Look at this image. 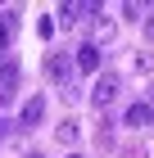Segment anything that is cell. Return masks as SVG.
Returning a JSON list of instances; mask_svg holds the SVG:
<instances>
[{"label":"cell","instance_id":"7c38bea8","mask_svg":"<svg viewBox=\"0 0 154 158\" xmlns=\"http://www.w3.org/2000/svg\"><path fill=\"white\" fill-rule=\"evenodd\" d=\"M122 14H127V18H136V23H141V14H145V9H141V5H136V0H127V5H122Z\"/></svg>","mask_w":154,"mask_h":158},{"label":"cell","instance_id":"9a60e30c","mask_svg":"<svg viewBox=\"0 0 154 158\" xmlns=\"http://www.w3.org/2000/svg\"><path fill=\"white\" fill-rule=\"evenodd\" d=\"M27 158H41V154H27Z\"/></svg>","mask_w":154,"mask_h":158},{"label":"cell","instance_id":"5bb4252c","mask_svg":"<svg viewBox=\"0 0 154 158\" xmlns=\"http://www.w3.org/2000/svg\"><path fill=\"white\" fill-rule=\"evenodd\" d=\"M0 135H5V122H0Z\"/></svg>","mask_w":154,"mask_h":158},{"label":"cell","instance_id":"30bf717a","mask_svg":"<svg viewBox=\"0 0 154 158\" xmlns=\"http://www.w3.org/2000/svg\"><path fill=\"white\" fill-rule=\"evenodd\" d=\"M113 32H118V23H113V18H95V41H91V45H100V41H109Z\"/></svg>","mask_w":154,"mask_h":158},{"label":"cell","instance_id":"8992f818","mask_svg":"<svg viewBox=\"0 0 154 158\" xmlns=\"http://www.w3.org/2000/svg\"><path fill=\"white\" fill-rule=\"evenodd\" d=\"M82 14H100V5H59V23L64 27H77Z\"/></svg>","mask_w":154,"mask_h":158},{"label":"cell","instance_id":"3957f363","mask_svg":"<svg viewBox=\"0 0 154 158\" xmlns=\"http://www.w3.org/2000/svg\"><path fill=\"white\" fill-rule=\"evenodd\" d=\"M14 90H18V59L5 54L0 59V99H14Z\"/></svg>","mask_w":154,"mask_h":158},{"label":"cell","instance_id":"ba28073f","mask_svg":"<svg viewBox=\"0 0 154 158\" xmlns=\"http://www.w3.org/2000/svg\"><path fill=\"white\" fill-rule=\"evenodd\" d=\"M122 158H154V135H141L136 145L122 149Z\"/></svg>","mask_w":154,"mask_h":158},{"label":"cell","instance_id":"4fadbf2b","mask_svg":"<svg viewBox=\"0 0 154 158\" xmlns=\"http://www.w3.org/2000/svg\"><path fill=\"white\" fill-rule=\"evenodd\" d=\"M145 36H150V41H154V9H150V14H145Z\"/></svg>","mask_w":154,"mask_h":158},{"label":"cell","instance_id":"5b68a950","mask_svg":"<svg viewBox=\"0 0 154 158\" xmlns=\"http://www.w3.org/2000/svg\"><path fill=\"white\" fill-rule=\"evenodd\" d=\"M73 68H77V73H100V45H91V41L77 45L73 50Z\"/></svg>","mask_w":154,"mask_h":158},{"label":"cell","instance_id":"9c48e42d","mask_svg":"<svg viewBox=\"0 0 154 158\" xmlns=\"http://www.w3.org/2000/svg\"><path fill=\"white\" fill-rule=\"evenodd\" d=\"M55 135H59V145H77V135H82V127H77L73 118H64L59 127H55Z\"/></svg>","mask_w":154,"mask_h":158},{"label":"cell","instance_id":"277c9868","mask_svg":"<svg viewBox=\"0 0 154 158\" xmlns=\"http://www.w3.org/2000/svg\"><path fill=\"white\" fill-rule=\"evenodd\" d=\"M122 127H131V131H145V127H154V109H150V99H136L127 109V118H122Z\"/></svg>","mask_w":154,"mask_h":158},{"label":"cell","instance_id":"8fae6325","mask_svg":"<svg viewBox=\"0 0 154 158\" xmlns=\"http://www.w3.org/2000/svg\"><path fill=\"white\" fill-rule=\"evenodd\" d=\"M136 73H154V54H150V50L136 54Z\"/></svg>","mask_w":154,"mask_h":158},{"label":"cell","instance_id":"7a4b0ae2","mask_svg":"<svg viewBox=\"0 0 154 158\" xmlns=\"http://www.w3.org/2000/svg\"><path fill=\"white\" fill-rule=\"evenodd\" d=\"M46 77L50 81H59L64 90L73 86V77H77V68H73V54H46Z\"/></svg>","mask_w":154,"mask_h":158},{"label":"cell","instance_id":"6da1fadb","mask_svg":"<svg viewBox=\"0 0 154 158\" xmlns=\"http://www.w3.org/2000/svg\"><path fill=\"white\" fill-rule=\"evenodd\" d=\"M118 90H122V77H118V73H100V77H95V86H91V104L104 113L109 104L118 99Z\"/></svg>","mask_w":154,"mask_h":158},{"label":"cell","instance_id":"2e32d148","mask_svg":"<svg viewBox=\"0 0 154 158\" xmlns=\"http://www.w3.org/2000/svg\"><path fill=\"white\" fill-rule=\"evenodd\" d=\"M68 158H77V154H68Z\"/></svg>","mask_w":154,"mask_h":158},{"label":"cell","instance_id":"52a82bcc","mask_svg":"<svg viewBox=\"0 0 154 158\" xmlns=\"http://www.w3.org/2000/svg\"><path fill=\"white\" fill-rule=\"evenodd\" d=\"M41 118H46V99H41V95H32V99L23 104V113H18V122H23V127H36Z\"/></svg>","mask_w":154,"mask_h":158}]
</instances>
